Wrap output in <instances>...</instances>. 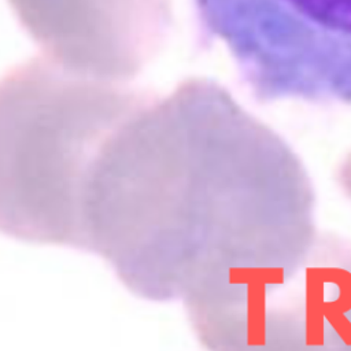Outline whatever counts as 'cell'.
<instances>
[{"label":"cell","mask_w":351,"mask_h":351,"mask_svg":"<svg viewBox=\"0 0 351 351\" xmlns=\"http://www.w3.org/2000/svg\"><path fill=\"white\" fill-rule=\"evenodd\" d=\"M348 159H350V160H351V155H350V158H348ZM341 170H347V171H351V163H348V162H346V163H344V165H343V167H341ZM350 188H351V186H350ZM347 189H348V188H347ZM344 191H346V189H344ZM348 197H350V199H351V195H350V196H348Z\"/></svg>","instance_id":"cell-3"},{"label":"cell","mask_w":351,"mask_h":351,"mask_svg":"<svg viewBox=\"0 0 351 351\" xmlns=\"http://www.w3.org/2000/svg\"><path fill=\"white\" fill-rule=\"evenodd\" d=\"M255 100L351 104V0H193Z\"/></svg>","instance_id":"cell-2"},{"label":"cell","mask_w":351,"mask_h":351,"mask_svg":"<svg viewBox=\"0 0 351 351\" xmlns=\"http://www.w3.org/2000/svg\"><path fill=\"white\" fill-rule=\"evenodd\" d=\"M167 103L165 176L154 138V176L100 154L126 171L64 186L67 245L100 256L149 302L181 300L207 266L281 223L293 196L289 154L271 130L261 125L233 148L255 121L245 114L229 136L243 112L237 106L214 134L218 125H176L171 95Z\"/></svg>","instance_id":"cell-1"}]
</instances>
